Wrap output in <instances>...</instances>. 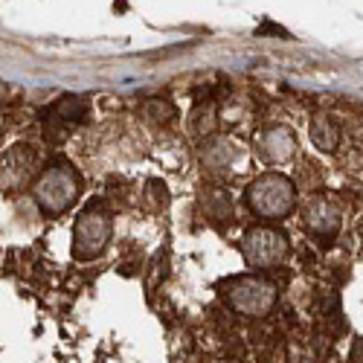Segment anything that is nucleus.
<instances>
[{"instance_id": "nucleus-1", "label": "nucleus", "mask_w": 363, "mask_h": 363, "mask_svg": "<svg viewBox=\"0 0 363 363\" xmlns=\"http://www.w3.org/2000/svg\"><path fill=\"white\" fill-rule=\"evenodd\" d=\"M82 192V180H79V172L65 163V160H55L50 163L38 180L33 186V195H35V203L44 216H62L76 203Z\"/></svg>"}, {"instance_id": "nucleus-2", "label": "nucleus", "mask_w": 363, "mask_h": 363, "mask_svg": "<svg viewBox=\"0 0 363 363\" xmlns=\"http://www.w3.org/2000/svg\"><path fill=\"white\" fill-rule=\"evenodd\" d=\"M245 201L250 206V213H256L259 218H270L279 221L285 216L294 213L296 206V186L294 180L279 174V172H267L262 177H256L245 192Z\"/></svg>"}, {"instance_id": "nucleus-3", "label": "nucleus", "mask_w": 363, "mask_h": 363, "mask_svg": "<svg viewBox=\"0 0 363 363\" xmlns=\"http://www.w3.org/2000/svg\"><path fill=\"white\" fill-rule=\"evenodd\" d=\"M111 241V213L99 203L84 206L73 224V256L79 262L99 259Z\"/></svg>"}, {"instance_id": "nucleus-4", "label": "nucleus", "mask_w": 363, "mask_h": 363, "mask_svg": "<svg viewBox=\"0 0 363 363\" xmlns=\"http://www.w3.org/2000/svg\"><path fill=\"white\" fill-rule=\"evenodd\" d=\"M291 253V241L282 230H274V227H253L245 233L241 238V256L245 262L256 270H264V267H277L288 259Z\"/></svg>"}, {"instance_id": "nucleus-5", "label": "nucleus", "mask_w": 363, "mask_h": 363, "mask_svg": "<svg viewBox=\"0 0 363 363\" xmlns=\"http://www.w3.org/2000/svg\"><path fill=\"white\" fill-rule=\"evenodd\" d=\"M227 302L230 308L245 314V317H262L274 308L277 302V288L262 277H238L227 285Z\"/></svg>"}, {"instance_id": "nucleus-6", "label": "nucleus", "mask_w": 363, "mask_h": 363, "mask_svg": "<svg viewBox=\"0 0 363 363\" xmlns=\"http://www.w3.org/2000/svg\"><path fill=\"white\" fill-rule=\"evenodd\" d=\"M340 206L325 198V195H317L306 203V209H302V221H306V230L317 238V241H331L337 233H340Z\"/></svg>"}, {"instance_id": "nucleus-7", "label": "nucleus", "mask_w": 363, "mask_h": 363, "mask_svg": "<svg viewBox=\"0 0 363 363\" xmlns=\"http://www.w3.org/2000/svg\"><path fill=\"white\" fill-rule=\"evenodd\" d=\"M35 169V155L29 145H12L4 157H0V189L15 192L21 189Z\"/></svg>"}, {"instance_id": "nucleus-8", "label": "nucleus", "mask_w": 363, "mask_h": 363, "mask_svg": "<svg viewBox=\"0 0 363 363\" xmlns=\"http://www.w3.org/2000/svg\"><path fill=\"white\" fill-rule=\"evenodd\" d=\"M256 155L262 163H270V166H279V163H288L294 155H296V137L288 125H274L259 134L256 140Z\"/></svg>"}, {"instance_id": "nucleus-9", "label": "nucleus", "mask_w": 363, "mask_h": 363, "mask_svg": "<svg viewBox=\"0 0 363 363\" xmlns=\"http://www.w3.org/2000/svg\"><path fill=\"white\" fill-rule=\"evenodd\" d=\"M238 155H241L238 143H233L230 137H213V140H209V143L201 148V163H203L206 169L221 172V169H230V166L238 160Z\"/></svg>"}, {"instance_id": "nucleus-10", "label": "nucleus", "mask_w": 363, "mask_h": 363, "mask_svg": "<svg viewBox=\"0 0 363 363\" xmlns=\"http://www.w3.org/2000/svg\"><path fill=\"white\" fill-rule=\"evenodd\" d=\"M308 134H311V143H314L320 151H325V155L340 145V128H337V123H335V119H331L325 111H317V113L311 116Z\"/></svg>"}, {"instance_id": "nucleus-11", "label": "nucleus", "mask_w": 363, "mask_h": 363, "mask_svg": "<svg viewBox=\"0 0 363 363\" xmlns=\"http://www.w3.org/2000/svg\"><path fill=\"white\" fill-rule=\"evenodd\" d=\"M216 128H218V111H216V105L213 102L198 105L192 111V131H195V137H209Z\"/></svg>"}, {"instance_id": "nucleus-12", "label": "nucleus", "mask_w": 363, "mask_h": 363, "mask_svg": "<svg viewBox=\"0 0 363 363\" xmlns=\"http://www.w3.org/2000/svg\"><path fill=\"white\" fill-rule=\"evenodd\" d=\"M50 111H52L58 119H65L67 125H76V123H82V119L87 116V105H84V99H79V96H65V99H58Z\"/></svg>"}, {"instance_id": "nucleus-13", "label": "nucleus", "mask_w": 363, "mask_h": 363, "mask_svg": "<svg viewBox=\"0 0 363 363\" xmlns=\"http://www.w3.org/2000/svg\"><path fill=\"white\" fill-rule=\"evenodd\" d=\"M206 216L213 218V221H230L235 216V209H233V198L227 192H209L206 198Z\"/></svg>"}, {"instance_id": "nucleus-14", "label": "nucleus", "mask_w": 363, "mask_h": 363, "mask_svg": "<svg viewBox=\"0 0 363 363\" xmlns=\"http://www.w3.org/2000/svg\"><path fill=\"white\" fill-rule=\"evenodd\" d=\"M143 198H145V206L148 209H166L169 206V189H166V184L160 177H151L148 184H145V189H143Z\"/></svg>"}, {"instance_id": "nucleus-15", "label": "nucleus", "mask_w": 363, "mask_h": 363, "mask_svg": "<svg viewBox=\"0 0 363 363\" xmlns=\"http://www.w3.org/2000/svg\"><path fill=\"white\" fill-rule=\"evenodd\" d=\"M145 113H151L160 123H169V119H174V108L169 105V102H151V105H145Z\"/></svg>"}]
</instances>
